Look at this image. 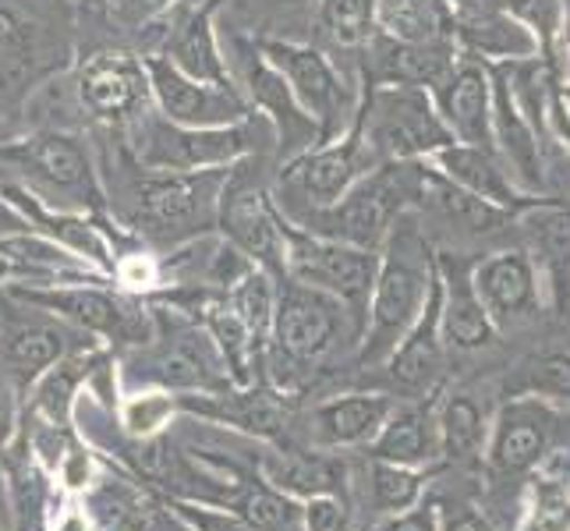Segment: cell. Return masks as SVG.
<instances>
[{
    "label": "cell",
    "instance_id": "obj_2",
    "mask_svg": "<svg viewBox=\"0 0 570 531\" xmlns=\"http://www.w3.org/2000/svg\"><path fill=\"white\" fill-rule=\"evenodd\" d=\"M436 287V248L415 213H401L393 220L386 242L380 245V266L372 281L362 344L351 358L355 372H368L390 358V351L415 326L422 308Z\"/></svg>",
    "mask_w": 570,
    "mask_h": 531
},
{
    "label": "cell",
    "instance_id": "obj_41",
    "mask_svg": "<svg viewBox=\"0 0 570 531\" xmlns=\"http://www.w3.org/2000/svg\"><path fill=\"white\" fill-rule=\"evenodd\" d=\"M170 65L185 71L195 82H213V86H227V75L220 57H216V43H213V32H209V14H195L191 22L185 26V32L178 36L174 43V57Z\"/></svg>",
    "mask_w": 570,
    "mask_h": 531
},
{
    "label": "cell",
    "instance_id": "obj_51",
    "mask_svg": "<svg viewBox=\"0 0 570 531\" xmlns=\"http://www.w3.org/2000/svg\"><path fill=\"white\" fill-rule=\"evenodd\" d=\"M18 39V22L11 11H0V57L8 53V47Z\"/></svg>",
    "mask_w": 570,
    "mask_h": 531
},
{
    "label": "cell",
    "instance_id": "obj_18",
    "mask_svg": "<svg viewBox=\"0 0 570 531\" xmlns=\"http://www.w3.org/2000/svg\"><path fill=\"white\" fill-rule=\"evenodd\" d=\"M432 471L390 464L368 454H351V514L355 531L419 507L429 493Z\"/></svg>",
    "mask_w": 570,
    "mask_h": 531
},
{
    "label": "cell",
    "instance_id": "obj_32",
    "mask_svg": "<svg viewBox=\"0 0 570 531\" xmlns=\"http://www.w3.org/2000/svg\"><path fill=\"white\" fill-rule=\"evenodd\" d=\"M415 206L436 213L446 227H454L458 234H464V238H489V234H497L500 227H507L510 220H514V213L475 199L471 191L458 188L454 181H446V177L436 174L432 167L429 170L422 167L419 203Z\"/></svg>",
    "mask_w": 570,
    "mask_h": 531
},
{
    "label": "cell",
    "instance_id": "obj_6",
    "mask_svg": "<svg viewBox=\"0 0 570 531\" xmlns=\"http://www.w3.org/2000/svg\"><path fill=\"white\" fill-rule=\"evenodd\" d=\"M104 281H92L82 287H14V298L32 308H43L50 316L71 323L75 330L89 333L114 344L117 351L142 347L153 337V308L139 298L110 287H96Z\"/></svg>",
    "mask_w": 570,
    "mask_h": 531
},
{
    "label": "cell",
    "instance_id": "obj_47",
    "mask_svg": "<svg viewBox=\"0 0 570 531\" xmlns=\"http://www.w3.org/2000/svg\"><path fill=\"white\" fill-rule=\"evenodd\" d=\"M358 531H440V514H436V500H422L419 507L404 510V514H393L383 521H372Z\"/></svg>",
    "mask_w": 570,
    "mask_h": 531
},
{
    "label": "cell",
    "instance_id": "obj_44",
    "mask_svg": "<svg viewBox=\"0 0 570 531\" xmlns=\"http://www.w3.org/2000/svg\"><path fill=\"white\" fill-rule=\"evenodd\" d=\"M305 531H355L351 503L341 496H312L302 507Z\"/></svg>",
    "mask_w": 570,
    "mask_h": 531
},
{
    "label": "cell",
    "instance_id": "obj_42",
    "mask_svg": "<svg viewBox=\"0 0 570 531\" xmlns=\"http://www.w3.org/2000/svg\"><path fill=\"white\" fill-rule=\"evenodd\" d=\"M320 22L333 43L362 47L376 32V0H320Z\"/></svg>",
    "mask_w": 570,
    "mask_h": 531
},
{
    "label": "cell",
    "instance_id": "obj_33",
    "mask_svg": "<svg viewBox=\"0 0 570 531\" xmlns=\"http://www.w3.org/2000/svg\"><path fill=\"white\" fill-rule=\"evenodd\" d=\"M142 92V68L121 53H104L82 75V100L100 117H121Z\"/></svg>",
    "mask_w": 570,
    "mask_h": 531
},
{
    "label": "cell",
    "instance_id": "obj_14",
    "mask_svg": "<svg viewBox=\"0 0 570 531\" xmlns=\"http://www.w3.org/2000/svg\"><path fill=\"white\" fill-rule=\"evenodd\" d=\"M471 281H475V291H479V298L489 312V319H493L497 333L535 323L546 305L542 287H539V273L521 245L497 248V252L482 255L479 263H471Z\"/></svg>",
    "mask_w": 570,
    "mask_h": 531
},
{
    "label": "cell",
    "instance_id": "obj_35",
    "mask_svg": "<svg viewBox=\"0 0 570 531\" xmlns=\"http://www.w3.org/2000/svg\"><path fill=\"white\" fill-rule=\"evenodd\" d=\"M181 415L178 393L167 390H131L121 393V401L114 407V429L121 432L131 443H149L174 425V419Z\"/></svg>",
    "mask_w": 570,
    "mask_h": 531
},
{
    "label": "cell",
    "instance_id": "obj_30",
    "mask_svg": "<svg viewBox=\"0 0 570 531\" xmlns=\"http://www.w3.org/2000/svg\"><path fill=\"white\" fill-rule=\"evenodd\" d=\"M436 425H440V450H443V464L454 468H475L485 458V443H489V419L485 401H479V393L471 390H440L436 401Z\"/></svg>",
    "mask_w": 570,
    "mask_h": 531
},
{
    "label": "cell",
    "instance_id": "obj_1",
    "mask_svg": "<svg viewBox=\"0 0 570 531\" xmlns=\"http://www.w3.org/2000/svg\"><path fill=\"white\" fill-rule=\"evenodd\" d=\"M362 330L365 319L344 302L316 287L281 281L263 354V383L302 404L308 393L320 390L326 372L355 358Z\"/></svg>",
    "mask_w": 570,
    "mask_h": 531
},
{
    "label": "cell",
    "instance_id": "obj_17",
    "mask_svg": "<svg viewBox=\"0 0 570 531\" xmlns=\"http://www.w3.org/2000/svg\"><path fill=\"white\" fill-rule=\"evenodd\" d=\"M259 475L294 500L341 496L351 503V454H330L302 443H263Z\"/></svg>",
    "mask_w": 570,
    "mask_h": 531
},
{
    "label": "cell",
    "instance_id": "obj_5",
    "mask_svg": "<svg viewBox=\"0 0 570 531\" xmlns=\"http://www.w3.org/2000/svg\"><path fill=\"white\" fill-rule=\"evenodd\" d=\"M362 142L376 164L429 160L454 142L436 100L419 86H372L358 114Z\"/></svg>",
    "mask_w": 570,
    "mask_h": 531
},
{
    "label": "cell",
    "instance_id": "obj_24",
    "mask_svg": "<svg viewBox=\"0 0 570 531\" xmlns=\"http://www.w3.org/2000/svg\"><path fill=\"white\" fill-rule=\"evenodd\" d=\"M266 61L284 75L294 100H298V107L308 117H316V128L326 139L344 107L341 78L333 71V65L320 50L302 47V43H266Z\"/></svg>",
    "mask_w": 570,
    "mask_h": 531
},
{
    "label": "cell",
    "instance_id": "obj_43",
    "mask_svg": "<svg viewBox=\"0 0 570 531\" xmlns=\"http://www.w3.org/2000/svg\"><path fill=\"white\" fill-rule=\"evenodd\" d=\"M524 393L542 397L549 404H570V351L542 354L524 368Z\"/></svg>",
    "mask_w": 570,
    "mask_h": 531
},
{
    "label": "cell",
    "instance_id": "obj_9",
    "mask_svg": "<svg viewBox=\"0 0 570 531\" xmlns=\"http://www.w3.org/2000/svg\"><path fill=\"white\" fill-rule=\"evenodd\" d=\"M220 170H160L142 174V181L131 188L135 224L153 238L174 242L185 230L209 227L216 209V191H220Z\"/></svg>",
    "mask_w": 570,
    "mask_h": 531
},
{
    "label": "cell",
    "instance_id": "obj_21",
    "mask_svg": "<svg viewBox=\"0 0 570 531\" xmlns=\"http://www.w3.org/2000/svg\"><path fill=\"white\" fill-rule=\"evenodd\" d=\"M149 82L160 110L181 128H224L238 125L245 117V104L227 86L195 82L170 61H146Z\"/></svg>",
    "mask_w": 570,
    "mask_h": 531
},
{
    "label": "cell",
    "instance_id": "obj_31",
    "mask_svg": "<svg viewBox=\"0 0 570 531\" xmlns=\"http://www.w3.org/2000/svg\"><path fill=\"white\" fill-rule=\"evenodd\" d=\"M454 39H436V43H401V39L380 36L376 39V78L380 86H419L436 89L458 61Z\"/></svg>",
    "mask_w": 570,
    "mask_h": 531
},
{
    "label": "cell",
    "instance_id": "obj_25",
    "mask_svg": "<svg viewBox=\"0 0 570 531\" xmlns=\"http://www.w3.org/2000/svg\"><path fill=\"white\" fill-rule=\"evenodd\" d=\"M436 397L397 401L390 411V419L383 422V429L376 432V440H372L365 450H358V454L380 458L390 464H404V468H422V471H432L436 464H443Z\"/></svg>",
    "mask_w": 570,
    "mask_h": 531
},
{
    "label": "cell",
    "instance_id": "obj_12",
    "mask_svg": "<svg viewBox=\"0 0 570 531\" xmlns=\"http://www.w3.org/2000/svg\"><path fill=\"white\" fill-rule=\"evenodd\" d=\"M372 167H380V164L372 160V153L362 142V128L355 125V131H351L341 146L305 153L284 170L281 185L287 195H294V199H284L287 213L298 220L302 213H316V209L333 206Z\"/></svg>",
    "mask_w": 570,
    "mask_h": 531
},
{
    "label": "cell",
    "instance_id": "obj_53",
    "mask_svg": "<svg viewBox=\"0 0 570 531\" xmlns=\"http://www.w3.org/2000/svg\"><path fill=\"white\" fill-rule=\"evenodd\" d=\"M284 4H302V0H284Z\"/></svg>",
    "mask_w": 570,
    "mask_h": 531
},
{
    "label": "cell",
    "instance_id": "obj_13",
    "mask_svg": "<svg viewBox=\"0 0 570 531\" xmlns=\"http://www.w3.org/2000/svg\"><path fill=\"white\" fill-rule=\"evenodd\" d=\"M557 422L560 411L542 397H532V393L503 404L493 419V429H489V443L482 458L489 464V475L510 479L532 471L546 458L549 443H553Z\"/></svg>",
    "mask_w": 570,
    "mask_h": 531
},
{
    "label": "cell",
    "instance_id": "obj_22",
    "mask_svg": "<svg viewBox=\"0 0 570 531\" xmlns=\"http://www.w3.org/2000/svg\"><path fill=\"white\" fill-rule=\"evenodd\" d=\"M436 89V110L454 142L493 149V68L458 53L454 68Z\"/></svg>",
    "mask_w": 570,
    "mask_h": 531
},
{
    "label": "cell",
    "instance_id": "obj_15",
    "mask_svg": "<svg viewBox=\"0 0 570 531\" xmlns=\"http://www.w3.org/2000/svg\"><path fill=\"white\" fill-rule=\"evenodd\" d=\"M514 220L521 248L539 273L542 302L557 316H570V209L553 199H532L514 213Z\"/></svg>",
    "mask_w": 570,
    "mask_h": 531
},
{
    "label": "cell",
    "instance_id": "obj_29",
    "mask_svg": "<svg viewBox=\"0 0 570 531\" xmlns=\"http://www.w3.org/2000/svg\"><path fill=\"white\" fill-rule=\"evenodd\" d=\"M454 43L464 57H475L485 68L518 65V61L539 57L535 36L528 32L518 18H510L503 8L454 18Z\"/></svg>",
    "mask_w": 570,
    "mask_h": 531
},
{
    "label": "cell",
    "instance_id": "obj_3",
    "mask_svg": "<svg viewBox=\"0 0 570 531\" xmlns=\"http://www.w3.org/2000/svg\"><path fill=\"white\" fill-rule=\"evenodd\" d=\"M153 337L142 347L117 354V376L125 393H220L230 386L227 365L203 323L178 308H153Z\"/></svg>",
    "mask_w": 570,
    "mask_h": 531
},
{
    "label": "cell",
    "instance_id": "obj_26",
    "mask_svg": "<svg viewBox=\"0 0 570 531\" xmlns=\"http://www.w3.org/2000/svg\"><path fill=\"white\" fill-rule=\"evenodd\" d=\"M429 167L436 174H443L446 181H454L458 188L471 191L475 199L497 206V209L518 213L532 203V195H524L518 188V181L503 167L497 149H489V146L450 142V146H443L429 156Z\"/></svg>",
    "mask_w": 570,
    "mask_h": 531
},
{
    "label": "cell",
    "instance_id": "obj_28",
    "mask_svg": "<svg viewBox=\"0 0 570 531\" xmlns=\"http://www.w3.org/2000/svg\"><path fill=\"white\" fill-rule=\"evenodd\" d=\"M224 230L230 245L238 248L245 259H252L259 269H266L273 281L284 277V238L281 220L269 213L263 195L255 191H234L224 199Z\"/></svg>",
    "mask_w": 570,
    "mask_h": 531
},
{
    "label": "cell",
    "instance_id": "obj_46",
    "mask_svg": "<svg viewBox=\"0 0 570 531\" xmlns=\"http://www.w3.org/2000/svg\"><path fill=\"white\" fill-rule=\"evenodd\" d=\"M436 514H440V531H497L475 503H468L461 496L454 500H436Z\"/></svg>",
    "mask_w": 570,
    "mask_h": 531
},
{
    "label": "cell",
    "instance_id": "obj_49",
    "mask_svg": "<svg viewBox=\"0 0 570 531\" xmlns=\"http://www.w3.org/2000/svg\"><path fill=\"white\" fill-rule=\"evenodd\" d=\"M560 92H570V0H563V32H560Z\"/></svg>",
    "mask_w": 570,
    "mask_h": 531
},
{
    "label": "cell",
    "instance_id": "obj_38",
    "mask_svg": "<svg viewBox=\"0 0 570 531\" xmlns=\"http://www.w3.org/2000/svg\"><path fill=\"white\" fill-rule=\"evenodd\" d=\"M227 305L238 312V319L248 326V333L255 337V344L266 354V341H269V326H273V308H277V281L269 277L266 269L252 266L238 284H230L224 291Z\"/></svg>",
    "mask_w": 570,
    "mask_h": 531
},
{
    "label": "cell",
    "instance_id": "obj_10",
    "mask_svg": "<svg viewBox=\"0 0 570 531\" xmlns=\"http://www.w3.org/2000/svg\"><path fill=\"white\" fill-rule=\"evenodd\" d=\"M446 344L440 330V277L432 287L422 316L404 333V341L390 351V358L368 368L362 390H380L393 401H425L436 397L446 376Z\"/></svg>",
    "mask_w": 570,
    "mask_h": 531
},
{
    "label": "cell",
    "instance_id": "obj_20",
    "mask_svg": "<svg viewBox=\"0 0 570 531\" xmlns=\"http://www.w3.org/2000/svg\"><path fill=\"white\" fill-rule=\"evenodd\" d=\"M245 149V135L234 128H181L167 121L142 125L139 156L149 170H199L230 164Z\"/></svg>",
    "mask_w": 570,
    "mask_h": 531
},
{
    "label": "cell",
    "instance_id": "obj_39",
    "mask_svg": "<svg viewBox=\"0 0 570 531\" xmlns=\"http://www.w3.org/2000/svg\"><path fill=\"white\" fill-rule=\"evenodd\" d=\"M503 11L535 36L539 61L549 68L560 89V32H563V0H503Z\"/></svg>",
    "mask_w": 570,
    "mask_h": 531
},
{
    "label": "cell",
    "instance_id": "obj_34",
    "mask_svg": "<svg viewBox=\"0 0 570 531\" xmlns=\"http://www.w3.org/2000/svg\"><path fill=\"white\" fill-rule=\"evenodd\" d=\"M376 29L401 43H436L454 39V11L446 0H376Z\"/></svg>",
    "mask_w": 570,
    "mask_h": 531
},
{
    "label": "cell",
    "instance_id": "obj_8",
    "mask_svg": "<svg viewBox=\"0 0 570 531\" xmlns=\"http://www.w3.org/2000/svg\"><path fill=\"white\" fill-rule=\"evenodd\" d=\"M393 397L380 390L316 393L312 401L294 407L284 443H302L330 454H358L365 450L393 411Z\"/></svg>",
    "mask_w": 570,
    "mask_h": 531
},
{
    "label": "cell",
    "instance_id": "obj_37",
    "mask_svg": "<svg viewBox=\"0 0 570 531\" xmlns=\"http://www.w3.org/2000/svg\"><path fill=\"white\" fill-rule=\"evenodd\" d=\"M302 507H305L302 500L281 493L277 485H269L259 475L248 485V493L238 500V507H234V514L255 531H305Z\"/></svg>",
    "mask_w": 570,
    "mask_h": 531
},
{
    "label": "cell",
    "instance_id": "obj_36",
    "mask_svg": "<svg viewBox=\"0 0 570 531\" xmlns=\"http://www.w3.org/2000/svg\"><path fill=\"white\" fill-rule=\"evenodd\" d=\"M11 203L22 209V220H29L32 227H47L50 238H61L65 245H71L75 252L89 255V259L100 266V269H110V252H107V242L96 234L89 224L75 220V216H65V213H50L43 209L36 199H29V195H22L18 188H8Z\"/></svg>",
    "mask_w": 570,
    "mask_h": 531
},
{
    "label": "cell",
    "instance_id": "obj_11",
    "mask_svg": "<svg viewBox=\"0 0 570 531\" xmlns=\"http://www.w3.org/2000/svg\"><path fill=\"white\" fill-rule=\"evenodd\" d=\"M178 407L181 415L234 429L259 443H284L298 401L273 390L269 383H252L227 386L220 393H178Z\"/></svg>",
    "mask_w": 570,
    "mask_h": 531
},
{
    "label": "cell",
    "instance_id": "obj_50",
    "mask_svg": "<svg viewBox=\"0 0 570 531\" xmlns=\"http://www.w3.org/2000/svg\"><path fill=\"white\" fill-rule=\"evenodd\" d=\"M450 11H454V18L461 14H485V11H497L503 8V0H446Z\"/></svg>",
    "mask_w": 570,
    "mask_h": 531
},
{
    "label": "cell",
    "instance_id": "obj_7",
    "mask_svg": "<svg viewBox=\"0 0 570 531\" xmlns=\"http://www.w3.org/2000/svg\"><path fill=\"white\" fill-rule=\"evenodd\" d=\"M281 238H284V277L287 281L316 287L330 294V298L344 302L355 316L365 319L380 252L320 238V234L298 230L284 220H281Z\"/></svg>",
    "mask_w": 570,
    "mask_h": 531
},
{
    "label": "cell",
    "instance_id": "obj_40",
    "mask_svg": "<svg viewBox=\"0 0 570 531\" xmlns=\"http://www.w3.org/2000/svg\"><path fill=\"white\" fill-rule=\"evenodd\" d=\"M14 160H22L26 167L39 170L47 181L61 185V188H75L86 181V156L71 139H61V135H50V139H36L29 146H22L18 153H11Z\"/></svg>",
    "mask_w": 570,
    "mask_h": 531
},
{
    "label": "cell",
    "instance_id": "obj_27",
    "mask_svg": "<svg viewBox=\"0 0 570 531\" xmlns=\"http://www.w3.org/2000/svg\"><path fill=\"white\" fill-rule=\"evenodd\" d=\"M104 347H78L65 354L61 362H53L43 376H39L26 393H22V411L43 419L50 425L75 429L78 419V401L86 397V386L92 368L100 365Z\"/></svg>",
    "mask_w": 570,
    "mask_h": 531
},
{
    "label": "cell",
    "instance_id": "obj_48",
    "mask_svg": "<svg viewBox=\"0 0 570 531\" xmlns=\"http://www.w3.org/2000/svg\"><path fill=\"white\" fill-rule=\"evenodd\" d=\"M18 419H22V393L14 390L8 376H0V450L14 440Z\"/></svg>",
    "mask_w": 570,
    "mask_h": 531
},
{
    "label": "cell",
    "instance_id": "obj_52",
    "mask_svg": "<svg viewBox=\"0 0 570 531\" xmlns=\"http://www.w3.org/2000/svg\"><path fill=\"white\" fill-rule=\"evenodd\" d=\"M18 227H26L22 216H14V213H8L4 206H0V230H18Z\"/></svg>",
    "mask_w": 570,
    "mask_h": 531
},
{
    "label": "cell",
    "instance_id": "obj_19",
    "mask_svg": "<svg viewBox=\"0 0 570 531\" xmlns=\"http://www.w3.org/2000/svg\"><path fill=\"white\" fill-rule=\"evenodd\" d=\"M436 277H440V330L446 351L471 354L497 344V326L471 281V263L458 252H436Z\"/></svg>",
    "mask_w": 570,
    "mask_h": 531
},
{
    "label": "cell",
    "instance_id": "obj_4",
    "mask_svg": "<svg viewBox=\"0 0 570 531\" xmlns=\"http://www.w3.org/2000/svg\"><path fill=\"white\" fill-rule=\"evenodd\" d=\"M422 167L425 164H419V160L372 167L333 206L316 209V213H302L298 227H305L308 234H320V238L380 252L393 220H397L401 213L415 209Z\"/></svg>",
    "mask_w": 570,
    "mask_h": 531
},
{
    "label": "cell",
    "instance_id": "obj_16",
    "mask_svg": "<svg viewBox=\"0 0 570 531\" xmlns=\"http://www.w3.org/2000/svg\"><path fill=\"white\" fill-rule=\"evenodd\" d=\"M78 347H96L89 333L65 319H0V376H8L18 393H26L43 372Z\"/></svg>",
    "mask_w": 570,
    "mask_h": 531
},
{
    "label": "cell",
    "instance_id": "obj_23",
    "mask_svg": "<svg viewBox=\"0 0 570 531\" xmlns=\"http://www.w3.org/2000/svg\"><path fill=\"white\" fill-rule=\"evenodd\" d=\"M493 149L518 188L539 199L546 191V142L521 114L503 68H493Z\"/></svg>",
    "mask_w": 570,
    "mask_h": 531
},
{
    "label": "cell",
    "instance_id": "obj_45",
    "mask_svg": "<svg viewBox=\"0 0 570 531\" xmlns=\"http://www.w3.org/2000/svg\"><path fill=\"white\" fill-rule=\"evenodd\" d=\"M532 524L535 531H570V496L553 485L535 489Z\"/></svg>",
    "mask_w": 570,
    "mask_h": 531
}]
</instances>
